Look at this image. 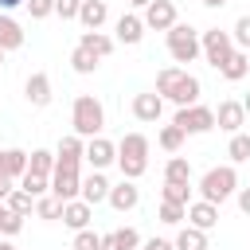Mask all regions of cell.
Instances as JSON below:
<instances>
[{"label": "cell", "instance_id": "e575fe53", "mask_svg": "<svg viewBox=\"0 0 250 250\" xmlns=\"http://www.w3.org/2000/svg\"><path fill=\"white\" fill-rule=\"evenodd\" d=\"M70 250H102V234H94L90 227H86V230H74Z\"/></svg>", "mask_w": 250, "mask_h": 250}, {"label": "cell", "instance_id": "30bf717a", "mask_svg": "<svg viewBox=\"0 0 250 250\" xmlns=\"http://www.w3.org/2000/svg\"><path fill=\"white\" fill-rule=\"evenodd\" d=\"M215 125H219L223 133H238V129L246 125V109H242V102H219V109H215Z\"/></svg>", "mask_w": 250, "mask_h": 250}, {"label": "cell", "instance_id": "d6986e66", "mask_svg": "<svg viewBox=\"0 0 250 250\" xmlns=\"http://www.w3.org/2000/svg\"><path fill=\"white\" fill-rule=\"evenodd\" d=\"M23 172H27V152L23 148H0V176L20 180Z\"/></svg>", "mask_w": 250, "mask_h": 250}, {"label": "cell", "instance_id": "52a82bcc", "mask_svg": "<svg viewBox=\"0 0 250 250\" xmlns=\"http://www.w3.org/2000/svg\"><path fill=\"white\" fill-rule=\"evenodd\" d=\"M172 125H180L184 133H207V129H215V109H207V105H180L176 109V117H172Z\"/></svg>", "mask_w": 250, "mask_h": 250}, {"label": "cell", "instance_id": "d590c367", "mask_svg": "<svg viewBox=\"0 0 250 250\" xmlns=\"http://www.w3.org/2000/svg\"><path fill=\"white\" fill-rule=\"evenodd\" d=\"M234 47L238 51H250V16H238V23H234Z\"/></svg>", "mask_w": 250, "mask_h": 250}, {"label": "cell", "instance_id": "e0dca14e", "mask_svg": "<svg viewBox=\"0 0 250 250\" xmlns=\"http://www.w3.org/2000/svg\"><path fill=\"white\" fill-rule=\"evenodd\" d=\"M78 20H82V27H86V31H98V27L109 20V8H105V0H82V8H78Z\"/></svg>", "mask_w": 250, "mask_h": 250}, {"label": "cell", "instance_id": "7402d4cb", "mask_svg": "<svg viewBox=\"0 0 250 250\" xmlns=\"http://www.w3.org/2000/svg\"><path fill=\"white\" fill-rule=\"evenodd\" d=\"M246 70H250V55L246 51H234L223 66H219V74L227 78V82H238V78H246Z\"/></svg>", "mask_w": 250, "mask_h": 250}, {"label": "cell", "instance_id": "f6af8a7d", "mask_svg": "<svg viewBox=\"0 0 250 250\" xmlns=\"http://www.w3.org/2000/svg\"><path fill=\"white\" fill-rule=\"evenodd\" d=\"M23 0H0V12H12V8H20Z\"/></svg>", "mask_w": 250, "mask_h": 250}, {"label": "cell", "instance_id": "44dd1931", "mask_svg": "<svg viewBox=\"0 0 250 250\" xmlns=\"http://www.w3.org/2000/svg\"><path fill=\"white\" fill-rule=\"evenodd\" d=\"M78 47H86L94 59H105V55H113V39H109V35H102V31H82Z\"/></svg>", "mask_w": 250, "mask_h": 250}, {"label": "cell", "instance_id": "8fae6325", "mask_svg": "<svg viewBox=\"0 0 250 250\" xmlns=\"http://www.w3.org/2000/svg\"><path fill=\"white\" fill-rule=\"evenodd\" d=\"M86 160L102 172V168H109V164L117 160V145L105 141V137H90V141H86Z\"/></svg>", "mask_w": 250, "mask_h": 250}, {"label": "cell", "instance_id": "277c9868", "mask_svg": "<svg viewBox=\"0 0 250 250\" xmlns=\"http://www.w3.org/2000/svg\"><path fill=\"white\" fill-rule=\"evenodd\" d=\"M164 35H168V55H172L176 62H195V59L203 55L199 31H195L191 23H172Z\"/></svg>", "mask_w": 250, "mask_h": 250}, {"label": "cell", "instance_id": "816d5d0a", "mask_svg": "<svg viewBox=\"0 0 250 250\" xmlns=\"http://www.w3.org/2000/svg\"><path fill=\"white\" fill-rule=\"evenodd\" d=\"M246 55H250V51H246Z\"/></svg>", "mask_w": 250, "mask_h": 250}, {"label": "cell", "instance_id": "60d3db41", "mask_svg": "<svg viewBox=\"0 0 250 250\" xmlns=\"http://www.w3.org/2000/svg\"><path fill=\"white\" fill-rule=\"evenodd\" d=\"M141 250H176V242H168V238H148Z\"/></svg>", "mask_w": 250, "mask_h": 250}, {"label": "cell", "instance_id": "ab89813d", "mask_svg": "<svg viewBox=\"0 0 250 250\" xmlns=\"http://www.w3.org/2000/svg\"><path fill=\"white\" fill-rule=\"evenodd\" d=\"M78 8H82V0H55V16H62V20H78Z\"/></svg>", "mask_w": 250, "mask_h": 250}, {"label": "cell", "instance_id": "ffe728a7", "mask_svg": "<svg viewBox=\"0 0 250 250\" xmlns=\"http://www.w3.org/2000/svg\"><path fill=\"white\" fill-rule=\"evenodd\" d=\"M0 47H4V51H20V47H23V27H20L8 12H0Z\"/></svg>", "mask_w": 250, "mask_h": 250}, {"label": "cell", "instance_id": "4fadbf2b", "mask_svg": "<svg viewBox=\"0 0 250 250\" xmlns=\"http://www.w3.org/2000/svg\"><path fill=\"white\" fill-rule=\"evenodd\" d=\"M160 113H164V98H160L156 90L133 98V117H137V121H148V125H152V121H160Z\"/></svg>", "mask_w": 250, "mask_h": 250}, {"label": "cell", "instance_id": "1f68e13d", "mask_svg": "<svg viewBox=\"0 0 250 250\" xmlns=\"http://www.w3.org/2000/svg\"><path fill=\"white\" fill-rule=\"evenodd\" d=\"M4 203H8V207H12V211H16V215H27V211H31V207H35V195H27V191H23V188H12V195H8V199H4Z\"/></svg>", "mask_w": 250, "mask_h": 250}, {"label": "cell", "instance_id": "ac0fdd59", "mask_svg": "<svg viewBox=\"0 0 250 250\" xmlns=\"http://www.w3.org/2000/svg\"><path fill=\"white\" fill-rule=\"evenodd\" d=\"M113 31H117V43H129V47H133V43L145 39V16H133V12H129V16L117 20Z\"/></svg>", "mask_w": 250, "mask_h": 250}, {"label": "cell", "instance_id": "484cf974", "mask_svg": "<svg viewBox=\"0 0 250 250\" xmlns=\"http://www.w3.org/2000/svg\"><path fill=\"white\" fill-rule=\"evenodd\" d=\"M27 172H35V176H51V172H55V152L35 148V152L27 156Z\"/></svg>", "mask_w": 250, "mask_h": 250}, {"label": "cell", "instance_id": "cb8c5ba5", "mask_svg": "<svg viewBox=\"0 0 250 250\" xmlns=\"http://www.w3.org/2000/svg\"><path fill=\"white\" fill-rule=\"evenodd\" d=\"M164 180H168V184H191V164H188L184 156H172V160L164 164Z\"/></svg>", "mask_w": 250, "mask_h": 250}, {"label": "cell", "instance_id": "2e32d148", "mask_svg": "<svg viewBox=\"0 0 250 250\" xmlns=\"http://www.w3.org/2000/svg\"><path fill=\"white\" fill-rule=\"evenodd\" d=\"M90 215H94V207L86 199H66V207H62V223L70 230H86L90 227Z\"/></svg>", "mask_w": 250, "mask_h": 250}, {"label": "cell", "instance_id": "5bb4252c", "mask_svg": "<svg viewBox=\"0 0 250 250\" xmlns=\"http://www.w3.org/2000/svg\"><path fill=\"white\" fill-rule=\"evenodd\" d=\"M137 203H141V191H137L133 180H121V184L109 188V207H113V211H133Z\"/></svg>", "mask_w": 250, "mask_h": 250}, {"label": "cell", "instance_id": "4316f807", "mask_svg": "<svg viewBox=\"0 0 250 250\" xmlns=\"http://www.w3.org/2000/svg\"><path fill=\"white\" fill-rule=\"evenodd\" d=\"M20 188H23L27 195H35V199H39V195H47V191H51V176H35V172H23V176H20Z\"/></svg>", "mask_w": 250, "mask_h": 250}, {"label": "cell", "instance_id": "83f0119b", "mask_svg": "<svg viewBox=\"0 0 250 250\" xmlns=\"http://www.w3.org/2000/svg\"><path fill=\"white\" fill-rule=\"evenodd\" d=\"M62 207H66V203H62L59 195H39V199H35V215H39V219H62Z\"/></svg>", "mask_w": 250, "mask_h": 250}, {"label": "cell", "instance_id": "6da1fadb", "mask_svg": "<svg viewBox=\"0 0 250 250\" xmlns=\"http://www.w3.org/2000/svg\"><path fill=\"white\" fill-rule=\"evenodd\" d=\"M156 94L176 102V105H195L199 102V78L188 74L184 66H164L156 74Z\"/></svg>", "mask_w": 250, "mask_h": 250}, {"label": "cell", "instance_id": "836d02e7", "mask_svg": "<svg viewBox=\"0 0 250 250\" xmlns=\"http://www.w3.org/2000/svg\"><path fill=\"white\" fill-rule=\"evenodd\" d=\"M184 219H188V207H184V203H168V199L160 203V223L176 227V223H184Z\"/></svg>", "mask_w": 250, "mask_h": 250}, {"label": "cell", "instance_id": "3957f363", "mask_svg": "<svg viewBox=\"0 0 250 250\" xmlns=\"http://www.w3.org/2000/svg\"><path fill=\"white\" fill-rule=\"evenodd\" d=\"M70 125L78 137H102V125H105V109L94 94H78L74 98V109H70Z\"/></svg>", "mask_w": 250, "mask_h": 250}, {"label": "cell", "instance_id": "f35d334b", "mask_svg": "<svg viewBox=\"0 0 250 250\" xmlns=\"http://www.w3.org/2000/svg\"><path fill=\"white\" fill-rule=\"evenodd\" d=\"M23 4H27L31 20H47V16L55 12V0H23Z\"/></svg>", "mask_w": 250, "mask_h": 250}, {"label": "cell", "instance_id": "603a6c76", "mask_svg": "<svg viewBox=\"0 0 250 250\" xmlns=\"http://www.w3.org/2000/svg\"><path fill=\"white\" fill-rule=\"evenodd\" d=\"M176 250H207V230H199V227H184L180 234H176Z\"/></svg>", "mask_w": 250, "mask_h": 250}, {"label": "cell", "instance_id": "d4e9b609", "mask_svg": "<svg viewBox=\"0 0 250 250\" xmlns=\"http://www.w3.org/2000/svg\"><path fill=\"white\" fill-rule=\"evenodd\" d=\"M184 137H188V133H184L180 125H164V129L156 133V145H160L164 152H180V145H184Z\"/></svg>", "mask_w": 250, "mask_h": 250}, {"label": "cell", "instance_id": "5b68a950", "mask_svg": "<svg viewBox=\"0 0 250 250\" xmlns=\"http://www.w3.org/2000/svg\"><path fill=\"white\" fill-rule=\"evenodd\" d=\"M234 188H238V172H234L230 164L207 168V172H203V180H199V195H203V199H211V203L230 199V195H234Z\"/></svg>", "mask_w": 250, "mask_h": 250}, {"label": "cell", "instance_id": "d6a6232c", "mask_svg": "<svg viewBox=\"0 0 250 250\" xmlns=\"http://www.w3.org/2000/svg\"><path fill=\"white\" fill-rule=\"evenodd\" d=\"M23 230V215H16L8 203L0 207V234H20Z\"/></svg>", "mask_w": 250, "mask_h": 250}, {"label": "cell", "instance_id": "681fc988", "mask_svg": "<svg viewBox=\"0 0 250 250\" xmlns=\"http://www.w3.org/2000/svg\"><path fill=\"white\" fill-rule=\"evenodd\" d=\"M0 250H20V246H12V242H0Z\"/></svg>", "mask_w": 250, "mask_h": 250}, {"label": "cell", "instance_id": "9a60e30c", "mask_svg": "<svg viewBox=\"0 0 250 250\" xmlns=\"http://www.w3.org/2000/svg\"><path fill=\"white\" fill-rule=\"evenodd\" d=\"M109 188H113V184H109V180L94 168V172L82 180V199H86L90 207H94V203H105V199H109Z\"/></svg>", "mask_w": 250, "mask_h": 250}, {"label": "cell", "instance_id": "8992f818", "mask_svg": "<svg viewBox=\"0 0 250 250\" xmlns=\"http://www.w3.org/2000/svg\"><path fill=\"white\" fill-rule=\"evenodd\" d=\"M199 43H203V59H207L215 70H219V66L238 51V47H234V35H230V31H219V27L203 31V35H199Z\"/></svg>", "mask_w": 250, "mask_h": 250}, {"label": "cell", "instance_id": "7dc6e473", "mask_svg": "<svg viewBox=\"0 0 250 250\" xmlns=\"http://www.w3.org/2000/svg\"><path fill=\"white\" fill-rule=\"evenodd\" d=\"M129 4H133V8H148L152 0H129Z\"/></svg>", "mask_w": 250, "mask_h": 250}, {"label": "cell", "instance_id": "ba28073f", "mask_svg": "<svg viewBox=\"0 0 250 250\" xmlns=\"http://www.w3.org/2000/svg\"><path fill=\"white\" fill-rule=\"evenodd\" d=\"M172 23H180L172 0H152V4L145 8V27H152V31H168Z\"/></svg>", "mask_w": 250, "mask_h": 250}, {"label": "cell", "instance_id": "bcb514c9", "mask_svg": "<svg viewBox=\"0 0 250 250\" xmlns=\"http://www.w3.org/2000/svg\"><path fill=\"white\" fill-rule=\"evenodd\" d=\"M199 4H203V8H223L227 0H199Z\"/></svg>", "mask_w": 250, "mask_h": 250}, {"label": "cell", "instance_id": "7a4b0ae2", "mask_svg": "<svg viewBox=\"0 0 250 250\" xmlns=\"http://www.w3.org/2000/svg\"><path fill=\"white\" fill-rule=\"evenodd\" d=\"M117 168L125 180H141L148 172V137L141 133H125L117 141Z\"/></svg>", "mask_w": 250, "mask_h": 250}, {"label": "cell", "instance_id": "7c38bea8", "mask_svg": "<svg viewBox=\"0 0 250 250\" xmlns=\"http://www.w3.org/2000/svg\"><path fill=\"white\" fill-rule=\"evenodd\" d=\"M188 223L199 227V230L219 227V203H211V199H195V203H188Z\"/></svg>", "mask_w": 250, "mask_h": 250}, {"label": "cell", "instance_id": "c3c4849f", "mask_svg": "<svg viewBox=\"0 0 250 250\" xmlns=\"http://www.w3.org/2000/svg\"><path fill=\"white\" fill-rule=\"evenodd\" d=\"M242 109H246V117H250V94H246V98H242Z\"/></svg>", "mask_w": 250, "mask_h": 250}, {"label": "cell", "instance_id": "ee69618b", "mask_svg": "<svg viewBox=\"0 0 250 250\" xmlns=\"http://www.w3.org/2000/svg\"><path fill=\"white\" fill-rule=\"evenodd\" d=\"M12 195V176H0V199Z\"/></svg>", "mask_w": 250, "mask_h": 250}, {"label": "cell", "instance_id": "f907efd6", "mask_svg": "<svg viewBox=\"0 0 250 250\" xmlns=\"http://www.w3.org/2000/svg\"><path fill=\"white\" fill-rule=\"evenodd\" d=\"M4 55H8V51H4V47H0V66H4Z\"/></svg>", "mask_w": 250, "mask_h": 250}, {"label": "cell", "instance_id": "f1b7e54d", "mask_svg": "<svg viewBox=\"0 0 250 250\" xmlns=\"http://www.w3.org/2000/svg\"><path fill=\"white\" fill-rule=\"evenodd\" d=\"M55 156H66V160H82V156H86V145H82V137H78V133L62 137V141H59V152H55Z\"/></svg>", "mask_w": 250, "mask_h": 250}, {"label": "cell", "instance_id": "9c48e42d", "mask_svg": "<svg viewBox=\"0 0 250 250\" xmlns=\"http://www.w3.org/2000/svg\"><path fill=\"white\" fill-rule=\"evenodd\" d=\"M23 98L35 105V109H43V105H51V78L43 74V70H35V74H27V82H23Z\"/></svg>", "mask_w": 250, "mask_h": 250}, {"label": "cell", "instance_id": "74e56055", "mask_svg": "<svg viewBox=\"0 0 250 250\" xmlns=\"http://www.w3.org/2000/svg\"><path fill=\"white\" fill-rule=\"evenodd\" d=\"M113 234H117V246H121V250H137V246H141V234H137L133 227H117Z\"/></svg>", "mask_w": 250, "mask_h": 250}, {"label": "cell", "instance_id": "8d00e7d4", "mask_svg": "<svg viewBox=\"0 0 250 250\" xmlns=\"http://www.w3.org/2000/svg\"><path fill=\"white\" fill-rule=\"evenodd\" d=\"M160 195H164L168 203H184V207H188V184H168V180H164V191H160Z\"/></svg>", "mask_w": 250, "mask_h": 250}, {"label": "cell", "instance_id": "f546056e", "mask_svg": "<svg viewBox=\"0 0 250 250\" xmlns=\"http://www.w3.org/2000/svg\"><path fill=\"white\" fill-rule=\"evenodd\" d=\"M227 156H230L234 164H242V160H250V137H246V133H230V145H227Z\"/></svg>", "mask_w": 250, "mask_h": 250}, {"label": "cell", "instance_id": "b9f144b4", "mask_svg": "<svg viewBox=\"0 0 250 250\" xmlns=\"http://www.w3.org/2000/svg\"><path fill=\"white\" fill-rule=\"evenodd\" d=\"M102 250H121V246H117V234H113V230H109V234H102Z\"/></svg>", "mask_w": 250, "mask_h": 250}, {"label": "cell", "instance_id": "7bdbcfd3", "mask_svg": "<svg viewBox=\"0 0 250 250\" xmlns=\"http://www.w3.org/2000/svg\"><path fill=\"white\" fill-rule=\"evenodd\" d=\"M238 207H242V215H250V188L238 191Z\"/></svg>", "mask_w": 250, "mask_h": 250}, {"label": "cell", "instance_id": "4dcf8cb0", "mask_svg": "<svg viewBox=\"0 0 250 250\" xmlns=\"http://www.w3.org/2000/svg\"><path fill=\"white\" fill-rule=\"evenodd\" d=\"M70 66H74L78 74H94V70H98V59H94L86 47H74V51H70Z\"/></svg>", "mask_w": 250, "mask_h": 250}]
</instances>
